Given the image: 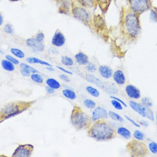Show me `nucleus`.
<instances>
[{"label": "nucleus", "mask_w": 157, "mask_h": 157, "mask_svg": "<svg viewBox=\"0 0 157 157\" xmlns=\"http://www.w3.org/2000/svg\"><path fill=\"white\" fill-rule=\"evenodd\" d=\"M117 132L115 129L103 120H98L91 127L88 132V135L97 141H107L113 139Z\"/></svg>", "instance_id": "1"}, {"label": "nucleus", "mask_w": 157, "mask_h": 157, "mask_svg": "<svg viewBox=\"0 0 157 157\" xmlns=\"http://www.w3.org/2000/svg\"><path fill=\"white\" fill-rule=\"evenodd\" d=\"M35 101L11 102L6 105L0 110V124L5 120L18 115L29 109Z\"/></svg>", "instance_id": "2"}, {"label": "nucleus", "mask_w": 157, "mask_h": 157, "mask_svg": "<svg viewBox=\"0 0 157 157\" xmlns=\"http://www.w3.org/2000/svg\"><path fill=\"white\" fill-rule=\"evenodd\" d=\"M71 122L77 130L88 129L92 119L78 106H74L71 114Z\"/></svg>", "instance_id": "3"}, {"label": "nucleus", "mask_w": 157, "mask_h": 157, "mask_svg": "<svg viewBox=\"0 0 157 157\" xmlns=\"http://www.w3.org/2000/svg\"><path fill=\"white\" fill-rule=\"evenodd\" d=\"M124 28L128 35L131 38H136L140 31V24L137 14L132 11L126 15L124 19Z\"/></svg>", "instance_id": "4"}, {"label": "nucleus", "mask_w": 157, "mask_h": 157, "mask_svg": "<svg viewBox=\"0 0 157 157\" xmlns=\"http://www.w3.org/2000/svg\"><path fill=\"white\" fill-rule=\"evenodd\" d=\"M126 149L132 157H145L148 153L146 144L136 140L129 142L127 145Z\"/></svg>", "instance_id": "5"}, {"label": "nucleus", "mask_w": 157, "mask_h": 157, "mask_svg": "<svg viewBox=\"0 0 157 157\" xmlns=\"http://www.w3.org/2000/svg\"><path fill=\"white\" fill-rule=\"evenodd\" d=\"M71 13L78 21L87 25H90L92 18L85 7L82 6H74L71 10Z\"/></svg>", "instance_id": "6"}, {"label": "nucleus", "mask_w": 157, "mask_h": 157, "mask_svg": "<svg viewBox=\"0 0 157 157\" xmlns=\"http://www.w3.org/2000/svg\"><path fill=\"white\" fill-rule=\"evenodd\" d=\"M130 8L132 12L141 13L150 7L149 0H128Z\"/></svg>", "instance_id": "7"}, {"label": "nucleus", "mask_w": 157, "mask_h": 157, "mask_svg": "<svg viewBox=\"0 0 157 157\" xmlns=\"http://www.w3.org/2000/svg\"><path fill=\"white\" fill-rule=\"evenodd\" d=\"M34 147L29 144L20 145L15 149L12 157H31L33 152Z\"/></svg>", "instance_id": "8"}, {"label": "nucleus", "mask_w": 157, "mask_h": 157, "mask_svg": "<svg viewBox=\"0 0 157 157\" xmlns=\"http://www.w3.org/2000/svg\"><path fill=\"white\" fill-rule=\"evenodd\" d=\"M65 42L66 38L63 33L59 30L56 31L52 38V45L56 47H60L64 45Z\"/></svg>", "instance_id": "9"}, {"label": "nucleus", "mask_w": 157, "mask_h": 157, "mask_svg": "<svg viewBox=\"0 0 157 157\" xmlns=\"http://www.w3.org/2000/svg\"><path fill=\"white\" fill-rule=\"evenodd\" d=\"M109 117L108 113L104 108L97 107L95 109L92 113L91 119L93 122H96L101 119H105Z\"/></svg>", "instance_id": "10"}, {"label": "nucleus", "mask_w": 157, "mask_h": 157, "mask_svg": "<svg viewBox=\"0 0 157 157\" xmlns=\"http://www.w3.org/2000/svg\"><path fill=\"white\" fill-rule=\"evenodd\" d=\"M125 91L128 97L132 99H139L141 97L140 90L134 85H127L125 88Z\"/></svg>", "instance_id": "11"}, {"label": "nucleus", "mask_w": 157, "mask_h": 157, "mask_svg": "<svg viewBox=\"0 0 157 157\" xmlns=\"http://www.w3.org/2000/svg\"><path fill=\"white\" fill-rule=\"evenodd\" d=\"M26 45L30 48H32L36 51L42 52L45 49V46L43 42L39 43L36 40L35 38L31 37L28 38L26 41Z\"/></svg>", "instance_id": "12"}, {"label": "nucleus", "mask_w": 157, "mask_h": 157, "mask_svg": "<svg viewBox=\"0 0 157 157\" xmlns=\"http://www.w3.org/2000/svg\"><path fill=\"white\" fill-rule=\"evenodd\" d=\"M129 105L135 112H136L143 117H146V110L147 108L142 104H140L132 100L130 101L129 102Z\"/></svg>", "instance_id": "13"}, {"label": "nucleus", "mask_w": 157, "mask_h": 157, "mask_svg": "<svg viewBox=\"0 0 157 157\" xmlns=\"http://www.w3.org/2000/svg\"><path fill=\"white\" fill-rule=\"evenodd\" d=\"M86 79L89 82L91 83H94L96 86H97L100 88H102L103 90H105V91H107V89L109 86L110 84H106L105 85L104 82H102L101 80H100L97 78L95 77L93 75L90 74H87L86 75Z\"/></svg>", "instance_id": "14"}, {"label": "nucleus", "mask_w": 157, "mask_h": 157, "mask_svg": "<svg viewBox=\"0 0 157 157\" xmlns=\"http://www.w3.org/2000/svg\"><path fill=\"white\" fill-rule=\"evenodd\" d=\"M20 67L21 68V73L25 77H29L31 73H37L38 72V71L36 69L24 63H21L20 65Z\"/></svg>", "instance_id": "15"}, {"label": "nucleus", "mask_w": 157, "mask_h": 157, "mask_svg": "<svg viewBox=\"0 0 157 157\" xmlns=\"http://www.w3.org/2000/svg\"><path fill=\"white\" fill-rule=\"evenodd\" d=\"M98 71L101 76L105 78H110L113 75L112 69L107 65H101L98 68Z\"/></svg>", "instance_id": "16"}, {"label": "nucleus", "mask_w": 157, "mask_h": 157, "mask_svg": "<svg viewBox=\"0 0 157 157\" xmlns=\"http://www.w3.org/2000/svg\"><path fill=\"white\" fill-rule=\"evenodd\" d=\"M113 80L118 85H123L125 83L126 78L124 74L121 70H117L113 74Z\"/></svg>", "instance_id": "17"}, {"label": "nucleus", "mask_w": 157, "mask_h": 157, "mask_svg": "<svg viewBox=\"0 0 157 157\" xmlns=\"http://www.w3.org/2000/svg\"><path fill=\"white\" fill-rule=\"evenodd\" d=\"M75 59L76 62L81 65H86L89 63L88 56L82 52H79L76 54Z\"/></svg>", "instance_id": "18"}, {"label": "nucleus", "mask_w": 157, "mask_h": 157, "mask_svg": "<svg viewBox=\"0 0 157 157\" xmlns=\"http://www.w3.org/2000/svg\"><path fill=\"white\" fill-rule=\"evenodd\" d=\"M117 133L126 140H129L132 136L131 132L126 128L120 127L117 130Z\"/></svg>", "instance_id": "19"}, {"label": "nucleus", "mask_w": 157, "mask_h": 157, "mask_svg": "<svg viewBox=\"0 0 157 157\" xmlns=\"http://www.w3.org/2000/svg\"><path fill=\"white\" fill-rule=\"evenodd\" d=\"M26 60L28 63H38L40 64L41 65H46L47 66H52L50 63H47L46 61L41 60L38 58H35V57L28 58Z\"/></svg>", "instance_id": "20"}, {"label": "nucleus", "mask_w": 157, "mask_h": 157, "mask_svg": "<svg viewBox=\"0 0 157 157\" xmlns=\"http://www.w3.org/2000/svg\"><path fill=\"white\" fill-rule=\"evenodd\" d=\"M78 1L81 6L85 8L93 7L97 3L96 0H78Z\"/></svg>", "instance_id": "21"}, {"label": "nucleus", "mask_w": 157, "mask_h": 157, "mask_svg": "<svg viewBox=\"0 0 157 157\" xmlns=\"http://www.w3.org/2000/svg\"><path fill=\"white\" fill-rule=\"evenodd\" d=\"M2 68L7 71H13L15 70L14 64L7 59H3L1 62Z\"/></svg>", "instance_id": "22"}, {"label": "nucleus", "mask_w": 157, "mask_h": 157, "mask_svg": "<svg viewBox=\"0 0 157 157\" xmlns=\"http://www.w3.org/2000/svg\"><path fill=\"white\" fill-rule=\"evenodd\" d=\"M46 83L48 86L53 88L54 90H57L60 88V84L58 81H56L55 78H48L46 81Z\"/></svg>", "instance_id": "23"}, {"label": "nucleus", "mask_w": 157, "mask_h": 157, "mask_svg": "<svg viewBox=\"0 0 157 157\" xmlns=\"http://www.w3.org/2000/svg\"><path fill=\"white\" fill-rule=\"evenodd\" d=\"M63 94L66 98L69 99L74 100L76 99V94L75 92L69 89L63 90Z\"/></svg>", "instance_id": "24"}, {"label": "nucleus", "mask_w": 157, "mask_h": 157, "mask_svg": "<svg viewBox=\"0 0 157 157\" xmlns=\"http://www.w3.org/2000/svg\"><path fill=\"white\" fill-rule=\"evenodd\" d=\"M108 115L109 117L111 118L113 120H114V121L120 122H122L124 121V119L119 114L115 112L109 111L108 113Z\"/></svg>", "instance_id": "25"}, {"label": "nucleus", "mask_w": 157, "mask_h": 157, "mask_svg": "<svg viewBox=\"0 0 157 157\" xmlns=\"http://www.w3.org/2000/svg\"><path fill=\"white\" fill-rule=\"evenodd\" d=\"M10 52L12 55L19 59H23L25 56V53L20 49L17 48H12L10 49Z\"/></svg>", "instance_id": "26"}, {"label": "nucleus", "mask_w": 157, "mask_h": 157, "mask_svg": "<svg viewBox=\"0 0 157 157\" xmlns=\"http://www.w3.org/2000/svg\"><path fill=\"white\" fill-rule=\"evenodd\" d=\"M61 62L63 65L67 66H72L74 64V61L72 59L68 56H61Z\"/></svg>", "instance_id": "27"}, {"label": "nucleus", "mask_w": 157, "mask_h": 157, "mask_svg": "<svg viewBox=\"0 0 157 157\" xmlns=\"http://www.w3.org/2000/svg\"><path fill=\"white\" fill-rule=\"evenodd\" d=\"M86 90L93 97H98L99 96V92L94 87H92L90 86H87V87H86Z\"/></svg>", "instance_id": "28"}, {"label": "nucleus", "mask_w": 157, "mask_h": 157, "mask_svg": "<svg viewBox=\"0 0 157 157\" xmlns=\"http://www.w3.org/2000/svg\"><path fill=\"white\" fill-rule=\"evenodd\" d=\"M133 136L136 140L140 141H142L144 139L145 136L144 132L140 131V130H136L133 134Z\"/></svg>", "instance_id": "29"}, {"label": "nucleus", "mask_w": 157, "mask_h": 157, "mask_svg": "<svg viewBox=\"0 0 157 157\" xmlns=\"http://www.w3.org/2000/svg\"><path fill=\"white\" fill-rule=\"evenodd\" d=\"M83 104L85 105V107L90 109H93L96 107L95 102L92 100L88 99L85 100L83 102Z\"/></svg>", "instance_id": "30"}, {"label": "nucleus", "mask_w": 157, "mask_h": 157, "mask_svg": "<svg viewBox=\"0 0 157 157\" xmlns=\"http://www.w3.org/2000/svg\"><path fill=\"white\" fill-rule=\"evenodd\" d=\"M31 79L34 82L38 83H43V78L42 77L41 75H39L38 74L33 73L31 76Z\"/></svg>", "instance_id": "31"}, {"label": "nucleus", "mask_w": 157, "mask_h": 157, "mask_svg": "<svg viewBox=\"0 0 157 157\" xmlns=\"http://www.w3.org/2000/svg\"><path fill=\"white\" fill-rule=\"evenodd\" d=\"M5 33L8 34H13L14 33V29L12 27V25L10 23H7L5 25L3 28Z\"/></svg>", "instance_id": "32"}, {"label": "nucleus", "mask_w": 157, "mask_h": 157, "mask_svg": "<svg viewBox=\"0 0 157 157\" xmlns=\"http://www.w3.org/2000/svg\"><path fill=\"white\" fill-rule=\"evenodd\" d=\"M148 148L152 154L157 155V143L154 141L150 142L148 145Z\"/></svg>", "instance_id": "33"}, {"label": "nucleus", "mask_w": 157, "mask_h": 157, "mask_svg": "<svg viewBox=\"0 0 157 157\" xmlns=\"http://www.w3.org/2000/svg\"><path fill=\"white\" fill-rule=\"evenodd\" d=\"M141 104L146 108H151L153 105V102L148 97H144L141 99Z\"/></svg>", "instance_id": "34"}, {"label": "nucleus", "mask_w": 157, "mask_h": 157, "mask_svg": "<svg viewBox=\"0 0 157 157\" xmlns=\"http://www.w3.org/2000/svg\"><path fill=\"white\" fill-rule=\"evenodd\" d=\"M146 117H147L149 120H151L152 121H154L155 117L154 113L153 111L151 110L150 108H146Z\"/></svg>", "instance_id": "35"}, {"label": "nucleus", "mask_w": 157, "mask_h": 157, "mask_svg": "<svg viewBox=\"0 0 157 157\" xmlns=\"http://www.w3.org/2000/svg\"><path fill=\"white\" fill-rule=\"evenodd\" d=\"M34 38L38 42L42 43V42H43L44 38H45V34L43 32H39L36 34V36Z\"/></svg>", "instance_id": "36"}, {"label": "nucleus", "mask_w": 157, "mask_h": 157, "mask_svg": "<svg viewBox=\"0 0 157 157\" xmlns=\"http://www.w3.org/2000/svg\"><path fill=\"white\" fill-rule=\"evenodd\" d=\"M111 103L115 109L117 110H122L123 109L122 105L116 100L113 99L111 101Z\"/></svg>", "instance_id": "37"}, {"label": "nucleus", "mask_w": 157, "mask_h": 157, "mask_svg": "<svg viewBox=\"0 0 157 157\" xmlns=\"http://www.w3.org/2000/svg\"><path fill=\"white\" fill-rule=\"evenodd\" d=\"M86 69H87L88 72L93 73L96 71L97 67L94 64L92 63H88L87 64V66L86 67Z\"/></svg>", "instance_id": "38"}, {"label": "nucleus", "mask_w": 157, "mask_h": 157, "mask_svg": "<svg viewBox=\"0 0 157 157\" xmlns=\"http://www.w3.org/2000/svg\"><path fill=\"white\" fill-rule=\"evenodd\" d=\"M6 59L10 61L11 63H12L15 65H17V64L19 63V60L16 58H14L13 56H11L7 55L6 56Z\"/></svg>", "instance_id": "39"}, {"label": "nucleus", "mask_w": 157, "mask_h": 157, "mask_svg": "<svg viewBox=\"0 0 157 157\" xmlns=\"http://www.w3.org/2000/svg\"><path fill=\"white\" fill-rule=\"evenodd\" d=\"M124 117H125V118H126V119L127 120H128L132 124V125H134L135 126L138 128L140 127V125L138 124L137 123H136V122L134 121L133 119H132V118H131L129 117H128L127 115H125Z\"/></svg>", "instance_id": "40"}, {"label": "nucleus", "mask_w": 157, "mask_h": 157, "mask_svg": "<svg viewBox=\"0 0 157 157\" xmlns=\"http://www.w3.org/2000/svg\"><path fill=\"white\" fill-rule=\"evenodd\" d=\"M110 98H112V99H113L116 100L117 101H118V102H120V103H121V104L122 105H124V107H127V105L125 103V102H124L123 101L120 99H119V98H117V97H115V96H110Z\"/></svg>", "instance_id": "41"}, {"label": "nucleus", "mask_w": 157, "mask_h": 157, "mask_svg": "<svg viewBox=\"0 0 157 157\" xmlns=\"http://www.w3.org/2000/svg\"><path fill=\"white\" fill-rule=\"evenodd\" d=\"M59 78H61V80H63V81H64L65 82H70V79L67 76L64 75V74H61V75H60L59 76Z\"/></svg>", "instance_id": "42"}, {"label": "nucleus", "mask_w": 157, "mask_h": 157, "mask_svg": "<svg viewBox=\"0 0 157 157\" xmlns=\"http://www.w3.org/2000/svg\"><path fill=\"white\" fill-rule=\"evenodd\" d=\"M56 68H58L59 69L61 70V71H63L65 73L67 74H69V75H73V73L71 71H68V70H67L63 68L62 67H60V66H56Z\"/></svg>", "instance_id": "43"}, {"label": "nucleus", "mask_w": 157, "mask_h": 157, "mask_svg": "<svg viewBox=\"0 0 157 157\" xmlns=\"http://www.w3.org/2000/svg\"><path fill=\"white\" fill-rule=\"evenodd\" d=\"M140 125H142L143 126L145 127L148 126L149 125L148 122L144 120H140Z\"/></svg>", "instance_id": "44"}, {"label": "nucleus", "mask_w": 157, "mask_h": 157, "mask_svg": "<svg viewBox=\"0 0 157 157\" xmlns=\"http://www.w3.org/2000/svg\"><path fill=\"white\" fill-rule=\"evenodd\" d=\"M46 90L47 92H48L49 94H53L55 92V90L53 89V88H51V87H50L49 86H47L45 87Z\"/></svg>", "instance_id": "45"}, {"label": "nucleus", "mask_w": 157, "mask_h": 157, "mask_svg": "<svg viewBox=\"0 0 157 157\" xmlns=\"http://www.w3.org/2000/svg\"><path fill=\"white\" fill-rule=\"evenodd\" d=\"M151 18L154 21H156V19H157V15H156L155 11H153V10H152L151 11Z\"/></svg>", "instance_id": "46"}, {"label": "nucleus", "mask_w": 157, "mask_h": 157, "mask_svg": "<svg viewBox=\"0 0 157 157\" xmlns=\"http://www.w3.org/2000/svg\"><path fill=\"white\" fill-rule=\"evenodd\" d=\"M97 3H99L101 5L107 4L108 2H110V0H96Z\"/></svg>", "instance_id": "47"}, {"label": "nucleus", "mask_w": 157, "mask_h": 157, "mask_svg": "<svg viewBox=\"0 0 157 157\" xmlns=\"http://www.w3.org/2000/svg\"><path fill=\"white\" fill-rule=\"evenodd\" d=\"M49 51L51 54H57L58 53V51L56 48H50L49 49Z\"/></svg>", "instance_id": "48"}, {"label": "nucleus", "mask_w": 157, "mask_h": 157, "mask_svg": "<svg viewBox=\"0 0 157 157\" xmlns=\"http://www.w3.org/2000/svg\"><path fill=\"white\" fill-rule=\"evenodd\" d=\"M3 23H4V17L1 13H0V27L2 25Z\"/></svg>", "instance_id": "49"}, {"label": "nucleus", "mask_w": 157, "mask_h": 157, "mask_svg": "<svg viewBox=\"0 0 157 157\" xmlns=\"http://www.w3.org/2000/svg\"><path fill=\"white\" fill-rule=\"evenodd\" d=\"M46 69L47 70H48V71H51V72H53V71H55V69L52 66H47L46 68Z\"/></svg>", "instance_id": "50"}, {"label": "nucleus", "mask_w": 157, "mask_h": 157, "mask_svg": "<svg viewBox=\"0 0 157 157\" xmlns=\"http://www.w3.org/2000/svg\"><path fill=\"white\" fill-rule=\"evenodd\" d=\"M10 1L12 2H15V1H19V0H10Z\"/></svg>", "instance_id": "51"}, {"label": "nucleus", "mask_w": 157, "mask_h": 157, "mask_svg": "<svg viewBox=\"0 0 157 157\" xmlns=\"http://www.w3.org/2000/svg\"><path fill=\"white\" fill-rule=\"evenodd\" d=\"M156 123H157V114H156Z\"/></svg>", "instance_id": "52"}]
</instances>
